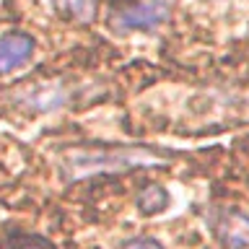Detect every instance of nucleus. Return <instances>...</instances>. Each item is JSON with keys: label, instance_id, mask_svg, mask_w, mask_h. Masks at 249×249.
Returning a JSON list of instances; mask_svg holds the SVG:
<instances>
[{"label": "nucleus", "instance_id": "nucleus-2", "mask_svg": "<svg viewBox=\"0 0 249 249\" xmlns=\"http://www.w3.org/2000/svg\"><path fill=\"white\" fill-rule=\"evenodd\" d=\"M171 16V5L166 0H138L127 8H120L112 21L120 31H151L166 23Z\"/></svg>", "mask_w": 249, "mask_h": 249}, {"label": "nucleus", "instance_id": "nucleus-5", "mask_svg": "<svg viewBox=\"0 0 249 249\" xmlns=\"http://www.w3.org/2000/svg\"><path fill=\"white\" fill-rule=\"evenodd\" d=\"M169 208V192L161 184H148L138 195V210L143 215H159Z\"/></svg>", "mask_w": 249, "mask_h": 249}, {"label": "nucleus", "instance_id": "nucleus-8", "mask_svg": "<svg viewBox=\"0 0 249 249\" xmlns=\"http://www.w3.org/2000/svg\"><path fill=\"white\" fill-rule=\"evenodd\" d=\"M122 249H163L161 241H156L151 236H132L122 244Z\"/></svg>", "mask_w": 249, "mask_h": 249}, {"label": "nucleus", "instance_id": "nucleus-3", "mask_svg": "<svg viewBox=\"0 0 249 249\" xmlns=\"http://www.w3.org/2000/svg\"><path fill=\"white\" fill-rule=\"evenodd\" d=\"M210 229L226 249H249V215L239 208H218L210 215Z\"/></svg>", "mask_w": 249, "mask_h": 249}, {"label": "nucleus", "instance_id": "nucleus-4", "mask_svg": "<svg viewBox=\"0 0 249 249\" xmlns=\"http://www.w3.org/2000/svg\"><path fill=\"white\" fill-rule=\"evenodd\" d=\"M36 52V39L26 31H8L0 36V75H8L13 70L34 57Z\"/></svg>", "mask_w": 249, "mask_h": 249}, {"label": "nucleus", "instance_id": "nucleus-6", "mask_svg": "<svg viewBox=\"0 0 249 249\" xmlns=\"http://www.w3.org/2000/svg\"><path fill=\"white\" fill-rule=\"evenodd\" d=\"M65 8L70 11V16H75L78 21L89 23V21H93V16H96L99 0H65Z\"/></svg>", "mask_w": 249, "mask_h": 249}, {"label": "nucleus", "instance_id": "nucleus-7", "mask_svg": "<svg viewBox=\"0 0 249 249\" xmlns=\"http://www.w3.org/2000/svg\"><path fill=\"white\" fill-rule=\"evenodd\" d=\"M13 249H57V247H54L50 239H44V236H23Z\"/></svg>", "mask_w": 249, "mask_h": 249}, {"label": "nucleus", "instance_id": "nucleus-1", "mask_svg": "<svg viewBox=\"0 0 249 249\" xmlns=\"http://www.w3.org/2000/svg\"><path fill=\"white\" fill-rule=\"evenodd\" d=\"M166 156L151 148H112V151H83V153H70L68 156V169H73V177H89L96 171H120V169H135L159 163Z\"/></svg>", "mask_w": 249, "mask_h": 249}]
</instances>
